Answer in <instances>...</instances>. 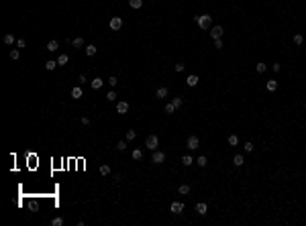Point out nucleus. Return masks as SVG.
I'll return each instance as SVG.
<instances>
[{
  "instance_id": "e433bc0d",
  "label": "nucleus",
  "mask_w": 306,
  "mask_h": 226,
  "mask_svg": "<svg viewBox=\"0 0 306 226\" xmlns=\"http://www.w3.org/2000/svg\"><path fill=\"white\" fill-rule=\"evenodd\" d=\"M116 84H118V80H116L114 75H110V77H108V86H110V88H114Z\"/></svg>"
},
{
  "instance_id": "c85d7f7f",
  "label": "nucleus",
  "mask_w": 306,
  "mask_h": 226,
  "mask_svg": "<svg viewBox=\"0 0 306 226\" xmlns=\"http://www.w3.org/2000/svg\"><path fill=\"white\" fill-rule=\"evenodd\" d=\"M51 224L53 226H63V218H61V216H55V218L51 220Z\"/></svg>"
},
{
  "instance_id": "7ed1b4c3",
  "label": "nucleus",
  "mask_w": 306,
  "mask_h": 226,
  "mask_svg": "<svg viewBox=\"0 0 306 226\" xmlns=\"http://www.w3.org/2000/svg\"><path fill=\"white\" fill-rule=\"evenodd\" d=\"M186 147H188L190 151L198 149V147H200V139H198L196 135H190V137H188V141H186Z\"/></svg>"
},
{
  "instance_id": "1a4fd4ad",
  "label": "nucleus",
  "mask_w": 306,
  "mask_h": 226,
  "mask_svg": "<svg viewBox=\"0 0 306 226\" xmlns=\"http://www.w3.org/2000/svg\"><path fill=\"white\" fill-rule=\"evenodd\" d=\"M198 82H200V80H198V75H194V74H190V75H188V77H186V84H188L190 88H194V86H198Z\"/></svg>"
},
{
  "instance_id": "20e7f679",
  "label": "nucleus",
  "mask_w": 306,
  "mask_h": 226,
  "mask_svg": "<svg viewBox=\"0 0 306 226\" xmlns=\"http://www.w3.org/2000/svg\"><path fill=\"white\" fill-rule=\"evenodd\" d=\"M151 161H153V163H157V165L163 163V161H165V153H163V151H153V155H151Z\"/></svg>"
},
{
  "instance_id": "37998d69",
  "label": "nucleus",
  "mask_w": 306,
  "mask_h": 226,
  "mask_svg": "<svg viewBox=\"0 0 306 226\" xmlns=\"http://www.w3.org/2000/svg\"><path fill=\"white\" fill-rule=\"evenodd\" d=\"M16 45H19V47H20V49H23V47H25V45H27V43H25V41H23V39H19V41H16Z\"/></svg>"
},
{
  "instance_id": "f03ea898",
  "label": "nucleus",
  "mask_w": 306,
  "mask_h": 226,
  "mask_svg": "<svg viewBox=\"0 0 306 226\" xmlns=\"http://www.w3.org/2000/svg\"><path fill=\"white\" fill-rule=\"evenodd\" d=\"M145 147H147L149 151H157V147H159V139H157V135H149L147 141H145Z\"/></svg>"
},
{
  "instance_id": "4be33fe9",
  "label": "nucleus",
  "mask_w": 306,
  "mask_h": 226,
  "mask_svg": "<svg viewBox=\"0 0 306 226\" xmlns=\"http://www.w3.org/2000/svg\"><path fill=\"white\" fill-rule=\"evenodd\" d=\"M96 51H98V49H96L94 45H86V55H88V57H92V55H96Z\"/></svg>"
},
{
  "instance_id": "b1692460",
  "label": "nucleus",
  "mask_w": 306,
  "mask_h": 226,
  "mask_svg": "<svg viewBox=\"0 0 306 226\" xmlns=\"http://www.w3.org/2000/svg\"><path fill=\"white\" fill-rule=\"evenodd\" d=\"M302 43H304V37H302L300 33H296L294 35V45H302Z\"/></svg>"
},
{
  "instance_id": "cd10ccee",
  "label": "nucleus",
  "mask_w": 306,
  "mask_h": 226,
  "mask_svg": "<svg viewBox=\"0 0 306 226\" xmlns=\"http://www.w3.org/2000/svg\"><path fill=\"white\" fill-rule=\"evenodd\" d=\"M100 175H110V165H100Z\"/></svg>"
},
{
  "instance_id": "f704fd0d",
  "label": "nucleus",
  "mask_w": 306,
  "mask_h": 226,
  "mask_svg": "<svg viewBox=\"0 0 306 226\" xmlns=\"http://www.w3.org/2000/svg\"><path fill=\"white\" fill-rule=\"evenodd\" d=\"M171 104H174V106H176V110H178V108L184 104V100H182V98H174V100H171Z\"/></svg>"
},
{
  "instance_id": "a878e982",
  "label": "nucleus",
  "mask_w": 306,
  "mask_h": 226,
  "mask_svg": "<svg viewBox=\"0 0 306 226\" xmlns=\"http://www.w3.org/2000/svg\"><path fill=\"white\" fill-rule=\"evenodd\" d=\"M14 41H16V39H14V35H10V33L4 35V43H6V45H12Z\"/></svg>"
},
{
  "instance_id": "79ce46f5",
  "label": "nucleus",
  "mask_w": 306,
  "mask_h": 226,
  "mask_svg": "<svg viewBox=\"0 0 306 226\" xmlns=\"http://www.w3.org/2000/svg\"><path fill=\"white\" fill-rule=\"evenodd\" d=\"M82 124H84V126H88V124H90V118L84 116V118H82Z\"/></svg>"
},
{
  "instance_id": "9b49d317",
  "label": "nucleus",
  "mask_w": 306,
  "mask_h": 226,
  "mask_svg": "<svg viewBox=\"0 0 306 226\" xmlns=\"http://www.w3.org/2000/svg\"><path fill=\"white\" fill-rule=\"evenodd\" d=\"M82 96H84V90H82L80 86H76V88H72V98H76V100H80Z\"/></svg>"
},
{
  "instance_id": "393cba45",
  "label": "nucleus",
  "mask_w": 306,
  "mask_h": 226,
  "mask_svg": "<svg viewBox=\"0 0 306 226\" xmlns=\"http://www.w3.org/2000/svg\"><path fill=\"white\" fill-rule=\"evenodd\" d=\"M131 8H141L143 6V0H129Z\"/></svg>"
},
{
  "instance_id": "c756f323",
  "label": "nucleus",
  "mask_w": 306,
  "mask_h": 226,
  "mask_svg": "<svg viewBox=\"0 0 306 226\" xmlns=\"http://www.w3.org/2000/svg\"><path fill=\"white\" fill-rule=\"evenodd\" d=\"M106 100H108V102H114V100H116V92H114V90H110L108 94H106Z\"/></svg>"
},
{
  "instance_id": "473e14b6",
  "label": "nucleus",
  "mask_w": 306,
  "mask_h": 226,
  "mask_svg": "<svg viewBox=\"0 0 306 226\" xmlns=\"http://www.w3.org/2000/svg\"><path fill=\"white\" fill-rule=\"evenodd\" d=\"M19 57H20L19 49H10V59H19Z\"/></svg>"
},
{
  "instance_id": "f8f14e48",
  "label": "nucleus",
  "mask_w": 306,
  "mask_h": 226,
  "mask_svg": "<svg viewBox=\"0 0 306 226\" xmlns=\"http://www.w3.org/2000/svg\"><path fill=\"white\" fill-rule=\"evenodd\" d=\"M196 212L200 214V216H204V214L208 212V206L204 204V202H198V204H196Z\"/></svg>"
},
{
  "instance_id": "72a5a7b5",
  "label": "nucleus",
  "mask_w": 306,
  "mask_h": 226,
  "mask_svg": "<svg viewBox=\"0 0 306 226\" xmlns=\"http://www.w3.org/2000/svg\"><path fill=\"white\" fill-rule=\"evenodd\" d=\"M243 149H245V153H251V151L255 149V147H253V143H249V141H247V143L243 145Z\"/></svg>"
},
{
  "instance_id": "bb28decb",
  "label": "nucleus",
  "mask_w": 306,
  "mask_h": 226,
  "mask_svg": "<svg viewBox=\"0 0 306 226\" xmlns=\"http://www.w3.org/2000/svg\"><path fill=\"white\" fill-rule=\"evenodd\" d=\"M72 45H74V47H84V39H82V37H76L74 41H72Z\"/></svg>"
},
{
  "instance_id": "6ab92c4d",
  "label": "nucleus",
  "mask_w": 306,
  "mask_h": 226,
  "mask_svg": "<svg viewBox=\"0 0 306 226\" xmlns=\"http://www.w3.org/2000/svg\"><path fill=\"white\" fill-rule=\"evenodd\" d=\"M196 165L198 167H206V165H208V159L204 157V155H200V157L196 159Z\"/></svg>"
},
{
  "instance_id": "58836bf2",
  "label": "nucleus",
  "mask_w": 306,
  "mask_h": 226,
  "mask_svg": "<svg viewBox=\"0 0 306 226\" xmlns=\"http://www.w3.org/2000/svg\"><path fill=\"white\" fill-rule=\"evenodd\" d=\"M265 69H267V65H265V63H257V74H263Z\"/></svg>"
},
{
  "instance_id": "ea45409f",
  "label": "nucleus",
  "mask_w": 306,
  "mask_h": 226,
  "mask_svg": "<svg viewBox=\"0 0 306 226\" xmlns=\"http://www.w3.org/2000/svg\"><path fill=\"white\" fill-rule=\"evenodd\" d=\"M214 49H223V39H214Z\"/></svg>"
},
{
  "instance_id": "f257e3e1",
  "label": "nucleus",
  "mask_w": 306,
  "mask_h": 226,
  "mask_svg": "<svg viewBox=\"0 0 306 226\" xmlns=\"http://www.w3.org/2000/svg\"><path fill=\"white\" fill-rule=\"evenodd\" d=\"M196 22H198V27H200V29L206 31V29L212 25V16H210V14H200V16H196Z\"/></svg>"
},
{
  "instance_id": "4c0bfd02",
  "label": "nucleus",
  "mask_w": 306,
  "mask_h": 226,
  "mask_svg": "<svg viewBox=\"0 0 306 226\" xmlns=\"http://www.w3.org/2000/svg\"><path fill=\"white\" fill-rule=\"evenodd\" d=\"M116 149L125 151V149H127V141H118V143H116Z\"/></svg>"
},
{
  "instance_id": "412c9836",
  "label": "nucleus",
  "mask_w": 306,
  "mask_h": 226,
  "mask_svg": "<svg viewBox=\"0 0 306 226\" xmlns=\"http://www.w3.org/2000/svg\"><path fill=\"white\" fill-rule=\"evenodd\" d=\"M131 157L135 159V161H139V159H143V151L141 149H135L133 153H131Z\"/></svg>"
},
{
  "instance_id": "f3484780",
  "label": "nucleus",
  "mask_w": 306,
  "mask_h": 226,
  "mask_svg": "<svg viewBox=\"0 0 306 226\" xmlns=\"http://www.w3.org/2000/svg\"><path fill=\"white\" fill-rule=\"evenodd\" d=\"M265 88L269 90V92H276V90H278V82H276V80H269V82L265 84Z\"/></svg>"
},
{
  "instance_id": "2eb2a0df",
  "label": "nucleus",
  "mask_w": 306,
  "mask_h": 226,
  "mask_svg": "<svg viewBox=\"0 0 306 226\" xmlns=\"http://www.w3.org/2000/svg\"><path fill=\"white\" fill-rule=\"evenodd\" d=\"M243 163H245L243 155H235V157H233V165H235V167H241Z\"/></svg>"
},
{
  "instance_id": "39448f33",
  "label": "nucleus",
  "mask_w": 306,
  "mask_h": 226,
  "mask_svg": "<svg viewBox=\"0 0 306 226\" xmlns=\"http://www.w3.org/2000/svg\"><path fill=\"white\" fill-rule=\"evenodd\" d=\"M110 29H112V31H121L122 29V19L121 16H112V19H110Z\"/></svg>"
},
{
  "instance_id": "aec40b11",
  "label": "nucleus",
  "mask_w": 306,
  "mask_h": 226,
  "mask_svg": "<svg viewBox=\"0 0 306 226\" xmlns=\"http://www.w3.org/2000/svg\"><path fill=\"white\" fill-rule=\"evenodd\" d=\"M68 61H69V55H65V53H61L59 57H57V63H59V65H65Z\"/></svg>"
},
{
  "instance_id": "5701e85b",
  "label": "nucleus",
  "mask_w": 306,
  "mask_h": 226,
  "mask_svg": "<svg viewBox=\"0 0 306 226\" xmlns=\"http://www.w3.org/2000/svg\"><path fill=\"white\" fill-rule=\"evenodd\" d=\"M57 47H59V43H57V41H49L47 43V51H57Z\"/></svg>"
},
{
  "instance_id": "ddd939ff",
  "label": "nucleus",
  "mask_w": 306,
  "mask_h": 226,
  "mask_svg": "<svg viewBox=\"0 0 306 226\" xmlns=\"http://www.w3.org/2000/svg\"><path fill=\"white\" fill-rule=\"evenodd\" d=\"M90 84H92V90H98V88H102V86H104V80H102V77H94Z\"/></svg>"
},
{
  "instance_id": "c9c22d12",
  "label": "nucleus",
  "mask_w": 306,
  "mask_h": 226,
  "mask_svg": "<svg viewBox=\"0 0 306 226\" xmlns=\"http://www.w3.org/2000/svg\"><path fill=\"white\" fill-rule=\"evenodd\" d=\"M135 137H137L135 130H127V141H135Z\"/></svg>"
},
{
  "instance_id": "0eeeda50",
  "label": "nucleus",
  "mask_w": 306,
  "mask_h": 226,
  "mask_svg": "<svg viewBox=\"0 0 306 226\" xmlns=\"http://www.w3.org/2000/svg\"><path fill=\"white\" fill-rule=\"evenodd\" d=\"M170 210H171L174 214H182V212H184V204H182V202H171Z\"/></svg>"
},
{
  "instance_id": "6e6552de",
  "label": "nucleus",
  "mask_w": 306,
  "mask_h": 226,
  "mask_svg": "<svg viewBox=\"0 0 306 226\" xmlns=\"http://www.w3.org/2000/svg\"><path fill=\"white\" fill-rule=\"evenodd\" d=\"M167 94H170V90L165 88V86H161V88H157V92H155V98L163 100V98H167Z\"/></svg>"
},
{
  "instance_id": "a211bd4d",
  "label": "nucleus",
  "mask_w": 306,
  "mask_h": 226,
  "mask_svg": "<svg viewBox=\"0 0 306 226\" xmlns=\"http://www.w3.org/2000/svg\"><path fill=\"white\" fill-rule=\"evenodd\" d=\"M192 163H196V161H194V159H192L190 155H184V157H182V165H186V167H190Z\"/></svg>"
},
{
  "instance_id": "a19ab883",
  "label": "nucleus",
  "mask_w": 306,
  "mask_h": 226,
  "mask_svg": "<svg viewBox=\"0 0 306 226\" xmlns=\"http://www.w3.org/2000/svg\"><path fill=\"white\" fill-rule=\"evenodd\" d=\"M184 67H186L184 63H176V71H184Z\"/></svg>"
},
{
  "instance_id": "9d476101",
  "label": "nucleus",
  "mask_w": 306,
  "mask_h": 226,
  "mask_svg": "<svg viewBox=\"0 0 306 226\" xmlns=\"http://www.w3.org/2000/svg\"><path fill=\"white\" fill-rule=\"evenodd\" d=\"M127 110H129V102H125V100H122V102L116 104V112H118V114H125Z\"/></svg>"
},
{
  "instance_id": "dca6fc26",
  "label": "nucleus",
  "mask_w": 306,
  "mask_h": 226,
  "mask_svg": "<svg viewBox=\"0 0 306 226\" xmlns=\"http://www.w3.org/2000/svg\"><path fill=\"white\" fill-rule=\"evenodd\" d=\"M57 65H59V63H57V61H53V59H49V61H45V69H47V71H53V69L57 67Z\"/></svg>"
},
{
  "instance_id": "423d86ee",
  "label": "nucleus",
  "mask_w": 306,
  "mask_h": 226,
  "mask_svg": "<svg viewBox=\"0 0 306 226\" xmlns=\"http://www.w3.org/2000/svg\"><path fill=\"white\" fill-rule=\"evenodd\" d=\"M223 33H224V31H223V27H220V25H216V27L210 29V37H212V39H220V37H223Z\"/></svg>"
},
{
  "instance_id": "7c9ffc66",
  "label": "nucleus",
  "mask_w": 306,
  "mask_h": 226,
  "mask_svg": "<svg viewBox=\"0 0 306 226\" xmlns=\"http://www.w3.org/2000/svg\"><path fill=\"white\" fill-rule=\"evenodd\" d=\"M229 145H231V147L239 145V139H237V135H231V137H229Z\"/></svg>"
},
{
  "instance_id": "4468645a",
  "label": "nucleus",
  "mask_w": 306,
  "mask_h": 226,
  "mask_svg": "<svg viewBox=\"0 0 306 226\" xmlns=\"http://www.w3.org/2000/svg\"><path fill=\"white\" fill-rule=\"evenodd\" d=\"M178 193H180V196H188V193H190V185H188V183H182L180 187H178Z\"/></svg>"
},
{
  "instance_id": "2f4dec72",
  "label": "nucleus",
  "mask_w": 306,
  "mask_h": 226,
  "mask_svg": "<svg viewBox=\"0 0 306 226\" xmlns=\"http://www.w3.org/2000/svg\"><path fill=\"white\" fill-rule=\"evenodd\" d=\"M165 112H167V114H174V112H176V106H174V104H165Z\"/></svg>"
}]
</instances>
